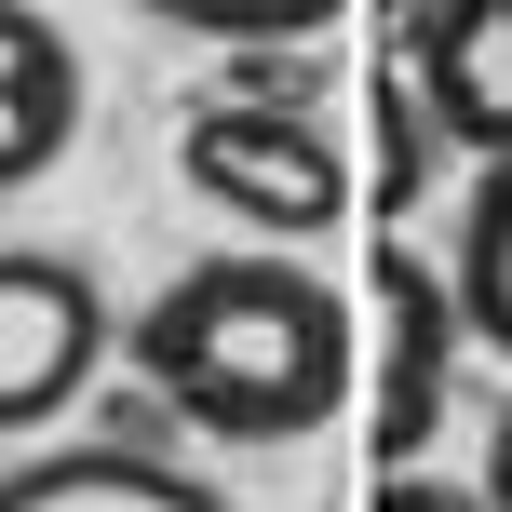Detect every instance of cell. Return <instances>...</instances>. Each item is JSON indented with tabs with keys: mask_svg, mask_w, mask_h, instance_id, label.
I'll use <instances>...</instances> for the list:
<instances>
[{
	"mask_svg": "<svg viewBox=\"0 0 512 512\" xmlns=\"http://www.w3.org/2000/svg\"><path fill=\"white\" fill-rule=\"evenodd\" d=\"M432 149H445V122H432V95H418V68L391 54L378 68V216H405L418 189H432Z\"/></svg>",
	"mask_w": 512,
	"mask_h": 512,
	"instance_id": "obj_9",
	"label": "cell"
},
{
	"mask_svg": "<svg viewBox=\"0 0 512 512\" xmlns=\"http://www.w3.org/2000/svg\"><path fill=\"white\" fill-rule=\"evenodd\" d=\"M122 351L149 378V405L189 418V432H216V445H297L337 405V378H351V324H337L324 270L297 243L189 256L122 324Z\"/></svg>",
	"mask_w": 512,
	"mask_h": 512,
	"instance_id": "obj_1",
	"label": "cell"
},
{
	"mask_svg": "<svg viewBox=\"0 0 512 512\" xmlns=\"http://www.w3.org/2000/svg\"><path fill=\"white\" fill-rule=\"evenodd\" d=\"M81 149V54L41 0H0V189H41Z\"/></svg>",
	"mask_w": 512,
	"mask_h": 512,
	"instance_id": "obj_6",
	"label": "cell"
},
{
	"mask_svg": "<svg viewBox=\"0 0 512 512\" xmlns=\"http://www.w3.org/2000/svg\"><path fill=\"white\" fill-rule=\"evenodd\" d=\"M176 176L203 189V203H230L243 230H270V243H310L337 216V189H351L310 108H256V95L189 108V122H176Z\"/></svg>",
	"mask_w": 512,
	"mask_h": 512,
	"instance_id": "obj_2",
	"label": "cell"
},
{
	"mask_svg": "<svg viewBox=\"0 0 512 512\" xmlns=\"http://www.w3.org/2000/svg\"><path fill=\"white\" fill-rule=\"evenodd\" d=\"M445 283H459V324L512 364V162H472V203H459V256H445Z\"/></svg>",
	"mask_w": 512,
	"mask_h": 512,
	"instance_id": "obj_8",
	"label": "cell"
},
{
	"mask_svg": "<svg viewBox=\"0 0 512 512\" xmlns=\"http://www.w3.org/2000/svg\"><path fill=\"white\" fill-rule=\"evenodd\" d=\"M405 68L432 95L445 149L512 162V0H418L405 14Z\"/></svg>",
	"mask_w": 512,
	"mask_h": 512,
	"instance_id": "obj_5",
	"label": "cell"
},
{
	"mask_svg": "<svg viewBox=\"0 0 512 512\" xmlns=\"http://www.w3.org/2000/svg\"><path fill=\"white\" fill-rule=\"evenodd\" d=\"M108 364V297L81 256L54 243H0V445L14 432H54V418L95 391Z\"/></svg>",
	"mask_w": 512,
	"mask_h": 512,
	"instance_id": "obj_3",
	"label": "cell"
},
{
	"mask_svg": "<svg viewBox=\"0 0 512 512\" xmlns=\"http://www.w3.org/2000/svg\"><path fill=\"white\" fill-rule=\"evenodd\" d=\"M0 512H230L189 459L108 432V445H54V459H14L0 472Z\"/></svg>",
	"mask_w": 512,
	"mask_h": 512,
	"instance_id": "obj_7",
	"label": "cell"
},
{
	"mask_svg": "<svg viewBox=\"0 0 512 512\" xmlns=\"http://www.w3.org/2000/svg\"><path fill=\"white\" fill-rule=\"evenodd\" d=\"M459 283L445 270H418V243L391 230L378 243V459L391 472H418L432 459V432H445V378H459Z\"/></svg>",
	"mask_w": 512,
	"mask_h": 512,
	"instance_id": "obj_4",
	"label": "cell"
},
{
	"mask_svg": "<svg viewBox=\"0 0 512 512\" xmlns=\"http://www.w3.org/2000/svg\"><path fill=\"white\" fill-rule=\"evenodd\" d=\"M486 512H512V405H499V432H486Z\"/></svg>",
	"mask_w": 512,
	"mask_h": 512,
	"instance_id": "obj_11",
	"label": "cell"
},
{
	"mask_svg": "<svg viewBox=\"0 0 512 512\" xmlns=\"http://www.w3.org/2000/svg\"><path fill=\"white\" fill-rule=\"evenodd\" d=\"M135 14L189 27V41H216V54H256V41H324L337 0H135Z\"/></svg>",
	"mask_w": 512,
	"mask_h": 512,
	"instance_id": "obj_10",
	"label": "cell"
}]
</instances>
